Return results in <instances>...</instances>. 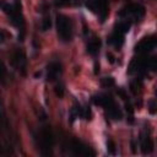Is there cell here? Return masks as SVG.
Returning <instances> with one entry per match:
<instances>
[{"mask_svg":"<svg viewBox=\"0 0 157 157\" xmlns=\"http://www.w3.org/2000/svg\"><path fill=\"white\" fill-rule=\"evenodd\" d=\"M86 6L99 17L101 22H104L108 16V0H87Z\"/></svg>","mask_w":157,"mask_h":157,"instance_id":"cell-5","label":"cell"},{"mask_svg":"<svg viewBox=\"0 0 157 157\" xmlns=\"http://www.w3.org/2000/svg\"><path fill=\"white\" fill-rule=\"evenodd\" d=\"M50 27H52V20H50V16H49V15H45V16L42 18L40 28H42L43 32H45V31H48Z\"/></svg>","mask_w":157,"mask_h":157,"instance_id":"cell-14","label":"cell"},{"mask_svg":"<svg viewBox=\"0 0 157 157\" xmlns=\"http://www.w3.org/2000/svg\"><path fill=\"white\" fill-rule=\"evenodd\" d=\"M102 85H103L104 87H110V86H113V85H114L113 77H104V78H102Z\"/></svg>","mask_w":157,"mask_h":157,"instance_id":"cell-16","label":"cell"},{"mask_svg":"<svg viewBox=\"0 0 157 157\" xmlns=\"http://www.w3.org/2000/svg\"><path fill=\"white\" fill-rule=\"evenodd\" d=\"M146 9L144 5L139 2H128L121 10L119 11V16L128 20V17L134 18L135 21H141V18L145 16Z\"/></svg>","mask_w":157,"mask_h":157,"instance_id":"cell-4","label":"cell"},{"mask_svg":"<svg viewBox=\"0 0 157 157\" xmlns=\"http://www.w3.org/2000/svg\"><path fill=\"white\" fill-rule=\"evenodd\" d=\"M107 150H108V153L110 155H115V144L113 140H108L107 141Z\"/></svg>","mask_w":157,"mask_h":157,"instance_id":"cell-15","label":"cell"},{"mask_svg":"<svg viewBox=\"0 0 157 157\" xmlns=\"http://www.w3.org/2000/svg\"><path fill=\"white\" fill-rule=\"evenodd\" d=\"M157 47V34H148L140 39V42L135 45V53L145 54L151 52Z\"/></svg>","mask_w":157,"mask_h":157,"instance_id":"cell-6","label":"cell"},{"mask_svg":"<svg viewBox=\"0 0 157 157\" xmlns=\"http://www.w3.org/2000/svg\"><path fill=\"white\" fill-rule=\"evenodd\" d=\"M2 9L5 11V13L9 16L11 23L18 28L20 33V39H23L25 36V18L22 15V10H21V1L20 0H13L12 4H2Z\"/></svg>","mask_w":157,"mask_h":157,"instance_id":"cell-1","label":"cell"},{"mask_svg":"<svg viewBox=\"0 0 157 157\" xmlns=\"http://www.w3.org/2000/svg\"><path fill=\"white\" fill-rule=\"evenodd\" d=\"M150 69H153L157 71V58L150 59Z\"/></svg>","mask_w":157,"mask_h":157,"instance_id":"cell-20","label":"cell"},{"mask_svg":"<svg viewBox=\"0 0 157 157\" xmlns=\"http://www.w3.org/2000/svg\"><path fill=\"white\" fill-rule=\"evenodd\" d=\"M70 2H71V0H55V5L60 6V7L67 6V5H70Z\"/></svg>","mask_w":157,"mask_h":157,"instance_id":"cell-18","label":"cell"},{"mask_svg":"<svg viewBox=\"0 0 157 157\" xmlns=\"http://www.w3.org/2000/svg\"><path fill=\"white\" fill-rule=\"evenodd\" d=\"M11 63L12 65L20 70L22 74L26 72V55L21 48H16L11 54Z\"/></svg>","mask_w":157,"mask_h":157,"instance_id":"cell-8","label":"cell"},{"mask_svg":"<svg viewBox=\"0 0 157 157\" xmlns=\"http://www.w3.org/2000/svg\"><path fill=\"white\" fill-rule=\"evenodd\" d=\"M148 112L151 114H156L157 113V102L150 101V103H148Z\"/></svg>","mask_w":157,"mask_h":157,"instance_id":"cell-17","label":"cell"},{"mask_svg":"<svg viewBox=\"0 0 157 157\" xmlns=\"http://www.w3.org/2000/svg\"><path fill=\"white\" fill-rule=\"evenodd\" d=\"M76 1H80V0H76Z\"/></svg>","mask_w":157,"mask_h":157,"instance_id":"cell-21","label":"cell"},{"mask_svg":"<svg viewBox=\"0 0 157 157\" xmlns=\"http://www.w3.org/2000/svg\"><path fill=\"white\" fill-rule=\"evenodd\" d=\"M140 147H141V151L144 155L146 153H151L152 150H153V142L150 137V135L147 132H142L141 134V137H140Z\"/></svg>","mask_w":157,"mask_h":157,"instance_id":"cell-12","label":"cell"},{"mask_svg":"<svg viewBox=\"0 0 157 157\" xmlns=\"http://www.w3.org/2000/svg\"><path fill=\"white\" fill-rule=\"evenodd\" d=\"M36 140H37V146L40 150L42 155H49L52 152L53 144H54V135L49 126L42 128L38 132Z\"/></svg>","mask_w":157,"mask_h":157,"instance_id":"cell-3","label":"cell"},{"mask_svg":"<svg viewBox=\"0 0 157 157\" xmlns=\"http://www.w3.org/2000/svg\"><path fill=\"white\" fill-rule=\"evenodd\" d=\"M101 39L96 36H93L88 42H87V45H86V49H87V53L91 54V55H97L99 53V49H101Z\"/></svg>","mask_w":157,"mask_h":157,"instance_id":"cell-13","label":"cell"},{"mask_svg":"<svg viewBox=\"0 0 157 157\" xmlns=\"http://www.w3.org/2000/svg\"><path fill=\"white\" fill-rule=\"evenodd\" d=\"M103 108H104V110H105V113L109 118H112L114 120H120L123 118V113H121L119 105L115 103V101L113 98H110Z\"/></svg>","mask_w":157,"mask_h":157,"instance_id":"cell-9","label":"cell"},{"mask_svg":"<svg viewBox=\"0 0 157 157\" xmlns=\"http://www.w3.org/2000/svg\"><path fill=\"white\" fill-rule=\"evenodd\" d=\"M124 37H125V34H124L123 32H120V31H118V29L114 28V31L109 34L107 42H108L110 45H114L115 48L119 49V48L124 44Z\"/></svg>","mask_w":157,"mask_h":157,"instance_id":"cell-11","label":"cell"},{"mask_svg":"<svg viewBox=\"0 0 157 157\" xmlns=\"http://www.w3.org/2000/svg\"><path fill=\"white\" fill-rule=\"evenodd\" d=\"M55 92H56V94L59 97H63V94H64V86L63 85H56L55 86Z\"/></svg>","mask_w":157,"mask_h":157,"instance_id":"cell-19","label":"cell"},{"mask_svg":"<svg viewBox=\"0 0 157 157\" xmlns=\"http://www.w3.org/2000/svg\"><path fill=\"white\" fill-rule=\"evenodd\" d=\"M70 150L74 155L76 156H96V152L92 150V147H90L87 144L82 142L81 140L77 139H71L70 140Z\"/></svg>","mask_w":157,"mask_h":157,"instance_id":"cell-7","label":"cell"},{"mask_svg":"<svg viewBox=\"0 0 157 157\" xmlns=\"http://www.w3.org/2000/svg\"><path fill=\"white\" fill-rule=\"evenodd\" d=\"M63 72V66L59 61H52L47 66V80L49 82H54L59 78V76Z\"/></svg>","mask_w":157,"mask_h":157,"instance_id":"cell-10","label":"cell"},{"mask_svg":"<svg viewBox=\"0 0 157 157\" xmlns=\"http://www.w3.org/2000/svg\"><path fill=\"white\" fill-rule=\"evenodd\" d=\"M56 33L61 42L67 43L72 39L74 29H72V22L70 17L63 13L56 15Z\"/></svg>","mask_w":157,"mask_h":157,"instance_id":"cell-2","label":"cell"}]
</instances>
